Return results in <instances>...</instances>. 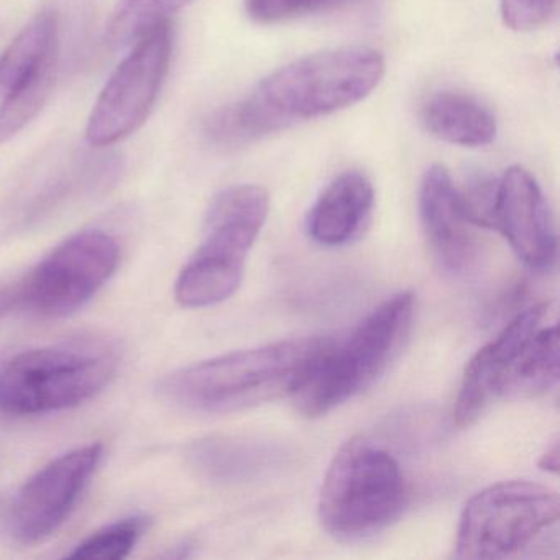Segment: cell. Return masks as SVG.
Here are the masks:
<instances>
[{
    "instance_id": "obj_17",
    "label": "cell",
    "mask_w": 560,
    "mask_h": 560,
    "mask_svg": "<svg viewBox=\"0 0 560 560\" xmlns=\"http://www.w3.org/2000/svg\"><path fill=\"white\" fill-rule=\"evenodd\" d=\"M424 129L435 139L465 149H480L497 139V117L480 101L457 91H442L425 101Z\"/></svg>"
},
{
    "instance_id": "obj_4",
    "label": "cell",
    "mask_w": 560,
    "mask_h": 560,
    "mask_svg": "<svg viewBox=\"0 0 560 560\" xmlns=\"http://www.w3.org/2000/svg\"><path fill=\"white\" fill-rule=\"evenodd\" d=\"M406 501L408 487L398 460L386 448L355 438L327 468L317 516L330 536L363 539L395 523Z\"/></svg>"
},
{
    "instance_id": "obj_11",
    "label": "cell",
    "mask_w": 560,
    "mask_h": 560,
    "mask_svg": "<svg viewBox=\"0 0 560 560\" xmlns=\"http://www.w3.org/2000/svg\"><path fill=\"white\" fill-rule=\"evenodd\" d=\"M103 445L74 448L45 465L25 483L11 514L12 536L37 544L57 533L103 458Z\"/></svg>"
},
{
    "instance_id": "obj_9",
    "label": "cell",
    "mask_w": 560,
    "mask_h": 560,
    "mask_svg": "<svg viewBox=\"0 0 560 560\" xmlns=\"http://www.w3.org/2000/svg\"><path fill=\"white\" fill-rule=\"evenodd\" d=\"M119 257L116 238L104 232L68 238L21 284L22 306L45 317L74 313L109 281Z\"/></svg>"
},
{
    "instance_id": "obj_21",
    "label": "cell",
    "mask_w": 560,
    "mask_h": 560,
    "mask_svg": "<svg viewBox=\"0 0 560 560\" xmlns=\"http://www.w3.org/2000/svg\"><path fill=\"white\" fill-rule=\"evenodd\" d=\"M147 526H149L147 517L136 516L117 521L88 537L68 557L70 559H126L145 533Z\"/></svg>"
},
{
    "instance_id": "obj_5",
    "label": "cell",
    "mask_w": 560,
    "mask_h": 560,
    "mask_svg": "<svg viewBox=\"0 0 560 560\" xmlns=\"http://www.w3.org/2000/svg\"><path fill=\"white\" fill-rule=\"evenodd\" d=\"M415 316L408 291L383 301L342 342L332 340L294 393L298 411L319 418L369 388L389 365Z\"/></svg>"
},
{
    "instance_id": "obj_22",
    "label": "cell",
    "mask_w": 560,
    "mask_h": 560,
    "mask_svg": "<svg viewBox=\"0 0 560 560\" xmlns=\"http://www.w3.org/2000/svg\"><path fill=\"white\" fill-rule=\"evenodd\" d=\"M365 0H244L248 18L257 24H280L307 15L339 11Z\"/></svg>"
},
{
    "instance_id": "obj_13",
    "label": "cell",
    "mask_w": 560,
    "mask_h": 560,
    "mask_svg": "<svg viewBox=\"0 0 560 560\" xmlns=\"http://www.w3.org/2000/svg\"><path fill=\"white\" fill-rule=\"evenodd\" d=\"M419 214L425 241L442 270L467 273L477 261V225L470 221L460 192L441 165L425 170L419 186Z\"/></svg>"
},
{
    "instance_id": "obj_19",
    "label": "cell",
    "mask_w": 560,
    "mask_h": 560,
    "mask_svg": "<svg viewBox=\"0 0 560 560\" xmlns=\"http://www.w3.org/2000/svg\"><path fill=\"white\" fill-rule=\"evenodd\" d=\"M192 2L195 0H119L107 21L106 44L110 50L122 54Z\"/></svg>"
},
{
    "instance_id": "obj_20",
    "label": "cell",
    "mask_w": 560,
    "mask_h": 560,
    "mask_svg": "<svg viewBox=\"0 0 560 560\" xmlns=\"http://www.w3.org/2000/svg\"><path fill=\"white\" fill-rule=\"evenodd\" d=\"M280 129L277 124L261 110L252 96L215 110L205 124L209 142L222 149L248 145Z\"/></svg>"
},
{
    "instance_id": "obj_15",
    "label": "cell",
    "mask_w": 560,
    "mask_h": 560,
    "mask_svg": "<svg viewBox=\"0 0 560 560\" xmlns=\"http://www.w3.org/2000/svg\"><path fill=\"white\" fill-rule=\"evenodd\" d=\"M189 465L206 480L248 483L281 470L291 454L280 442L255 435H209L189 444Z\"/></svg>"
},
{
    "instance_id": "obj_23",
    "label": "cell",
    "mask_w": 560,
    "mask_h": 560,
    "mask_svg": "<svg viewBox=\"0 0 560 560\" xmlns=\"http://www.w3.org/2000/svg\"><path fill=\"white\" fill-rule=\"evenodd\" d=\"M557 0H500L503 24L514 32L542 27L556 12Z\"/></svg>"
},
{
    "instance_id": "obj_1",
    "label": "cell",
    "mask_w": 560,
    "mask_h": 560,
    "mask_svg": "<svg viewBox=\"0 0 560 560\" xmlns=\"http://www.w3.org/2000/svg\"><path fill=\"white\" fill-rule=\"evenodd\" d=\"M334 339L304 337L214 357L160 382L168 402L202 415H225L293 396Z\"/></svg>"
},
{
    "instance_id": "obj_10",
    "label": "cell",
    "mask_w": 560,
    "mask_h": 560,
    "mask_svg": "<svg viewBox=\"0 0 560 560\" xmlns=\"http://www.w3.org/2000/svg\"><path fill=\"white\" fill-rule=\"evenodd\" d=\"M58 60V22L44 11L0 57V143L18 136L50 96Z\"/></svg>"
},
{
    "instance_id": "obj_18",
    "label": "cell",
    "mask_w": 560,
    "mask_h": 560,
    "mask_svg": "<svg viewBox=\"0 0 560 560\" xmlns=\"http://www.w3.org/2000/svg\"><path fill=\"white\" fill-rule=\"evenodd\" d=\"M559 382V327L556 323L536 330L521 347L501 382L500 396H534Z\"/></svg>"
},
{
    "instance_id": "obj_3",
    "label": "cell",
    "mask_w": 560,
    "mask_h": 560,
    "mask_svg": "<svg viewBox=\"0 0 560 560\" xmlns=\"http://www.w3.org/2000/svg\"><path fill=\"white\" fill-rule=\"evenodd\" d=\"M559 494L533 481H500L465 504L458 521L457 559L536 557L559 547Z\"/></svg>"
},
{
    "instance_id": "obj_12",
    "label": "cell",
    "mask_w": 560,
    "mask_h": 560,
    "mask_svg": "<svg viewBox=\"0 0 560 560\" xmlns=\"http://www.w3.org/2000/svg\"><path fill=\"white\" fill-rule=\"evenodd\" d=\"M493 229L503 234L526 267L542 271L556 264L552 212L536 179L521 166L506 170L498 178Z\"/></svg>"
},
{
    "instance_id": "obj_6",
    "label": "cell",
    "mask_w": 560,
    "mask_h": 560,
    "mask_svg": "<svg viewBox=\"0 0 560 560\" xmlns=\"http://www.w3.org/2000/svg\"><path fill=\"white\" fill-rule=\"evenodd\" d=\"M270 212V196L257 185L231 186L209 206L205 238L176 280L185 307H209L241 287L245 261Z\"/></svg>"
},
{
    "instance_id": "obj_16",
    "label": "cell",
    "mask_w": 560,
    "mask_h": 560,
    "mask_svg": "<svg viewBox=\"0 0 560 560\" xmlns=\"http://www.w3.org/2000/svg\"><path fill=\"white\" fill-rule=\"evenodd\" d=\"M375 206L372 182L360 172L337 176L320 192L307 218V232L316 244L340 247L365 228Z\"/></svg>"
},
{
    "instance_id": "obj_14",
    "label": "cell",
    "mask_w": 560,
    "mask_h": 560,
    "mask_svg": "<svg viewBox=\"0 0 560 560\" xmlns=\"http://www.w3.org/2000/svg\"><path fill=\"white\" fill-rule=\"evenodd\" d=\"M553 313V301L536 304L517 314L483 349L478 350L465 369L454 408V424L470 428L488 406L500 398L501 382L521 347Z\"/></svg>"
},
{
    "instance_id": "obj_2",
    "label": "cell",
    "mask_w": 560,
    "mask_h": 560,
    "mask_svg": "<svg viewBox=\"0 0 560 560\" xmlns=\"http://www.w3.org/2000/svg\"><path fill=\"white\" fill-rule=\"evenodd\" d=\"M385 71V58L373 48H334L273 71L250 96L283 130L355 106L378 88Z\"/></svg>"
},
{
    "instance_id": "obj_24",
    "label": "cell",
    "mask_w": 560,
    "mask_h": 560,
    "mask_svg": "<svg viewBox=\"0 0 560 560\" xmlns=\"http://www.w3.org/2000/svg\"><path fill=\"white\" fill-rule=\"evenodd\" d=\"M19 306H22L21 284L0 290V319H4Z\"/></svg>"
},
{
    "instance_id": "obj_25",
    "label": "cell",
    "mask_w": 560,
    "mask_h": 560,
    "mask_svg": "<svg viewBox=\"0 0 560 560\" xmlns=\"http://www.w3.org/2000/svg\"><path fill=\"white\" fill-rule=\"evenodd\" d=\"M537 467L540 470L550 471V474L559 471V439H553L552 444L547 445L546 451L537 462Z\"/></svg>"
},
{
    "instance_id": "obj_8",
    "label": "cell",
    "mask_w": 560,
    "mask_h": 560,
    "mask_svg": "<svg viewBox=\"0 0 560 560\" xmlns=\"http://www.w3.org/2000/svg\"><path fill=\"white\" fill-rule=\"evenodd\" d=\"M173 57L172 24L165 22L129 48L91 109L86 139L113 147L136 133L149 119L168 77Z\"/></svg>"
},
{
    "instance_id": "obj_7",
    "label": "cell",
    "mask_w": 560,
    "mask_h": 560,
    "mask_svg": "<svg viewBox=\"0 0 560 560\" xmlns=\"http://www.w3.org/2000/svg\"><path fill=\"white\" fill-rule=\"evenodd\" d=\"M109 347L27 350L0 366V411L34 416L74 408L101 392L116 372Z\"/></svg>"
}]
</instances>
